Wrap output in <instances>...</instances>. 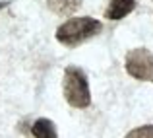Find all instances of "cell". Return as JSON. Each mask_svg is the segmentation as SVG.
Returning a JSON list of instances; mask_svg holds the SVG:
<instances>
[{
    "label": "cell",
    "mask_w": 153,
    "mask_h": 138,
    "mask_svg": "<svg viewBox=\"0 0 153 138\" xmlns=\"http://www.w3.org/2000/svg\"><path fill=\"white\" fill-rule=\"evenodd\" d=\"M124 68L132 78L142 82H153V52L143 47L132 49L130 52H126Z\"/></svg>",
    "instance_id": "obj_3"
},
{
    "label": "cell",
    "mask_w": 153,
    "mask_h": 138,
    "mask_svg": "<svg viewBox=\"0 0 153 138\" xmlns=\"http://www.w3.org/2000/svg\"><path fill=\"white\" fill-rule=\"evenodd\" d=\"M62 90H64V99H66L68 105H72V107L85 109V107L91 105L89 82H87V76L82 68L68 66L66 70H64Z\"/></svg>",
    "instance_id": "obj_2"
},
{
    "label": "cell",
    "mask_w": 153,
    "mask_h": 138,
    "mask_svg": "<svg viewBox=\"0 0 153 138\" xmlns=\"http://www.w3.org/2000/svg\"><path fill=\"white\" fill-rule=\"evenodd\" d=\"M101 31H103V23L95 18H89V16L72 18L56 29V41L66 47H78L79 43H85L87 39L99 35Z\"/></svg>",
    "instance_id": "obj_1"
},
{
    "label": "cell",
    "mask_w": 153,
    "mask_h": 138,
    "mask_svg": "<svg viewBox=\"0 0 153 138\" xmlns=\"http://www.w3.org/2000/svg\"><path fill=\"white\" fill-rule=\"evenodd\" d=\"M31 132H33L35 138H58V132H56V124L52 123L51 119H37L31 127Z\"/></svg>",
    "instance_id": "obj_6"
},
{
    "label": "cell",
    "mask_w": 153,
    "mask_h": 138,
    "mask_svg": "<svg viewBox=\"0 0 153 138\" xmlns=\"http://www.w3.org/2000/svg\"><path fill=\"white\" fill-rule=\"evenodd\" d=\"M124 138H153V124H143V127L134 128Z\"/></svg>",
    "instance_id": "obj_7"
},
{
    "label": "cell",
    "mask_w": 153,
    "mask_h": 138,
    "mask_svg": "<svg viewBox=\"0 0 153 138\" xmlns=\"http://www.w3.org/2000/svg\"><path fill=\"white\" fill-rule=\"evenodd\" d=\"M4 6H8V2H0V8H4Z\"/></svg>",
    "instance_id": "obj_8"
},
{
    "label": "cell",
    "mask_w": 153,
    "mask_h": 138,
    "mask_svg": "<svg viewBox=\"0 0 153 138\" xmlns=\"http://www.w3.org/2000/svg\"><path fill=\"white\" fill-rule=\"evenodd\" d=\"M47 6L52 14L66 18V16H72L82 6V0H47Z\"/></svg>",
    "instance_id": "obj_5"
},
{
    "label": "cell",
    "mask_w": 153,
    "mask_h": 138,
    "mask_svg": "<svg viewBox=\"0 0 153 138\" xmlns=\"http://www.w3.org/2000/svg\"><path fill=\"white\" fill-rule=\"evenodd\" d=\"M136 8V0H111L108 8L105 10V18L107 20H122Z\"/></svg>",
    "instance_id": "obj_4"
}]
</instances>
